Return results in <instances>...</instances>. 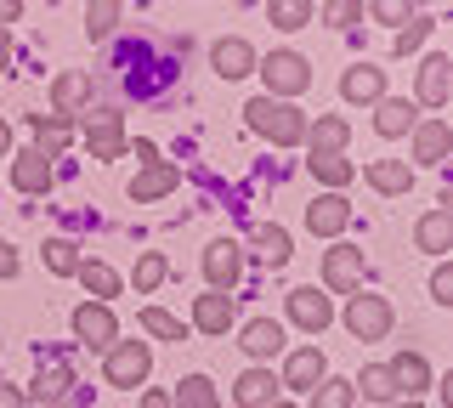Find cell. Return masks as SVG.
<instances>
[{
  "instance_id": "21",
  "label": "cell",
  "mask_w": 453,
  "mask_h": 408,
  "mask_svg": "<svg viewBox=\"0 0 453 408\" xmlns=\"http://www.w3.org/2000/svg\"><path fill=\"white\" fill-rule=\"evenodd\" d=\"M386 369H391V380H396V397H414V403H419V391L431 386V363H425V351H396Z\"/></svg>"
},
{
  "instance_id": "45",
  "label": "cell",
  "mask_w": 453,
  "mask_h": 408,
  "mask_svg": "<svg viewBox=\"0 0 453 408\" xmlns=\"http://www.w3.org/2000/svg\"><path fill=\"white\" fill-rule=\"evenodd\" d=\"M125 153H136V165H153V159H159V148H153L148 136H142V142H131V148H125Z\"/></svg>"
},
{
  "instance_id": "40",
  "label": "cell",
  "mask_w": 453,
  "mask_h": 408,
  "mask_svg": "<svg viewBox=\"0 0 453 408\" xmlns=\"http://www.w3.org/2000/svg\"><path fill=\"white\" fill-rule=\"evenodd\" d=\"M318 18L329 23V29H357L363 23V0H323Z\"/></svg>"
},
{
  "instance_id": "9",
  "label": "cell",
  "mask_w": 453,
  "mask_h": 408,
  "mask_svg": "<svg viewBox=\"0 0 453 408\" xmlns=\"http://www.w3.org/2000/svg\"><path fill=\"white\" fill-rule=\"evenodd\" d=\"M323 374H329V358H323L318 346H295L289 358H283V374H278V386H283V391H311Z\"/></svg>"
},
{
  "instance_id": "33",
  "label": "cell",
  "mask_w": 453,
  "mask_h": 408,
  "mask_svg": "<svg viewBox=\"0 0 453 408\" xmlns=\"http://www.w3.org/2000/svg\"><path fill=\"white\" fill-rule=\"evenodd\" d=\"M119 12H125V0H85V35L108 40L113 29H119Z\"/></svg>"
},
{
  "instance_id": "32",
  "label": "cell",
  "mask_w": 453,
  "mask_h": 408,
  "mask_svg": "<svg viewBox=\"0 0 453 408\" xmlns=\"http://www.w3.org/2000/svg\"><path fill=\"white\" fill-rule=\"evenodd\" d=\"M68 386H74V369H68L63 358L40 363V374H35V397H40V403H57V397H63Z\"/></svg>"
},
{
  "instance_id": "12",
  "label": "cell",
  "mask_w": 453,
  "mask_h": 408,
  "mask_svg": "<svg viewBox=\"0 0 453 408\" xmlns=\"http://www.w3.org/2000/svg\"><path fill=\"white\" fill-rule=\"evenodd\" d=\"M85 108H91V74H85V68H63V74L51 80V114L74 119Z\"/></svg>"
},
{
  "instance_id": "42",
  "label": "cell",
  "mask_w": 453,
  "mask_h": 408,
  "mask_svg": "<svg viewBox=\"0 0 453 408\" xmlns=\"http://www.w3.org/2000/svg\"><path fill=\"white\" fill-rule=\"evenodd\" d=\"M414 12H419V0H374V6H368V18H374V23H391V29H403Z\"/></svg>"
},
{
  "instance_id": "11",
  "label": "cell",
  "mask_w": 453,
  "mask_h": 408,
  "mask_svg": "<svg viewBox=\"0 0 453 408\" xmlns=\"http://www.w3.org/2000/svg\"><path fill=\"white\" fill-rule=\"evenodd\" d=\"M306 227L318 238H340L351 227V199L346 193H318V199L306 204Z\"/></svg>"
},
{
  "instance_id": "47",
  "label": "cell",
  "mask_w": 453,
  "mask_h": 408,
  "mask_svg": "<svg viewBox=\"0 0 453 408\" xmlns=\"http://www.w3.org/2000/svg\"><path fill=\"white\" fill-rule=\"evenodd\" d=\"M142 408H176V403H170V391H142Z\"/></svg>"
},
{
  "instance_id": "10",
  "label": "cell",
  "mask_w": 453,
  "mask_h": 408,
  "mask_svg": "<svg viewBox=\"0 0 453 408\" xmlns=\"http://www.w3.org/2000/svg\"><path fill=\"white\" fill-rule=\"evenodd\" d=\"M448 96H453V63L442 58V51H431V58L419 63L414 103H419V108H448Z\"/></svg>"
},
{
  "instance_id": "35",
  "label": "cell",
  "mask_w": 453,
  "mask_h": 408,
  "mask_svg": "<svg viewBox=\"0 0 453 408\" xmlns=\"http://www.w3.org/2000/svg\"><path fill=\"white\" fill-rule=\"evenodd\" d=\"M311 408H357V391H351V380L323 374L318 386H311Z\"/></svg>"
},
{
  "instance_id": "46",
  "label": "cell",
  "mask_w": 453,
  "mask_h": 408,
  "mask_svg": "<svg viewBox=\"0 0 453 408\" xmlns=\"http://www.w3.org/2000/svg\"><path fill=\"white\" fill-rule=\"evenodd\" d=\"M23 18V0H0V29H6V23H18Z\"/></svg>"
},
{
  "instance_id": "6",
  "label": "cell",
  "mask_w": 453,
  "mask_h": 408,
  "mask_svg": "<svg viewBox=\"0 0 453 408\" xmlns=\"http://www.w3.org/2000/svg\"><path fill=\"white\" fill-rule=\"evenodd\" d=\"M363 278H368V261H363V250H357V244H334V250H323V289H329V295H357V289H363Z\"/></svg>"
},
{
  "instance_id": "3",
  "label": "cell",
  "mask_w": 453,
  "mask_h": 408,
  "mask_svg": "<svg viewBox=\"0 0 453 408\" xmlns=\"http://www.w3.org/2000/svg\"><path fill=\"white\" fill-rule=\"evenodd\" d=\"M148 369H153V346L148 341H113L103 351V380L119 386V391H136L142 380H148Z\"/></svg>"
},
{
  "instance_id": "41",
  "label": "cell",
  "mask_w": 453,
  "mask_h": 408,
  "mask_svg": "<svg viewBox=\"0 0 453 408\" xmlns=\"http://www.w3.org/2000/svg\"><path fill=\"white\" fill-rule=\"evenodd\" d=\"M255 250H261V256L273 261V266H283V261H289V233L266 221V227H255Z\"/></svg>"
},
{
  "instance_id": "2",
  "label": "cell",
  "mask_w": 453,
  "mask_h": 408,
  "mask_svg": "<svg viewBox=\"0 0 453 408\" xmlns=\"http://www.w3.org/2000/svg\"><path fill=\"white\" fill-rule=\"evenodd\" d=\"M255 74L266 80V96H278V103H295L306 86H311V63L301 51H273V58H255Z\"/></svg>"
},
{
  "instance_id": "13",
  "label": "cell",
  "mask_w": 453,
  "mask_h": 408,
  "mask_svg": "<svg viewBox=\"0 0 453 408\" xmlns=\"http://www.w3.org/2000/svg\"><path fill=\"white\" fill-rule=\"evenodd\" d=\"M283 397V386H278V374L266 369V363H255V369H244L233 380V403L238 408H273Z\"/></svg>"
},
{
  "instance_id": "29",
  "label": "cell",
  "mask_w": 453,
  "mask_h": 408,
  "mask_svg": "<svg viewBox=\"0 0 453 408\" xmlns=\"http://www.w3.org/2000/svg\"><path fill=\"white\" fill-rule=\"evenodd\" d=\"M170 403H176V408H221V391H216L210 374H188L176 391H170Z\"/></svg>"
},
{
  "instance_id": "44",
  "label": "cell",
  "mask_w": 453,
  "mask_h": 408,
  "mask_svg": "<svg viewBox=\"0 0 453 408\" xmlns=\"http://www.w3.org/2000/svg\"><path fill=\"white\" fill-rule=\"evenodd\" d=\"M18 266H23V256L12 244H0V278H18Z\"/></svg>"
},
{
  "instance_id": "51",
  "label": "cell",
  "mask_w": 453,
  "mask_h": 408,
  "mask_svg": "<svg viewBox=\"0 0 453 408\" xmlns=\"http://www.w3.org/2000/svg\"><path fill=\"white\" fill-rule=\"evenodd\" d=\"M396 408H419V403H414V397H408V403H396Z\"/></svg>"
},
{
  "instance_id": "43",
  "label": "cell",
  "mask_w": 453,
  "mask_h": 408,
  "mask_svg": "<svg viewBox=\"0 0 453 408\" xmlns=\"http://www.w3.org/2000/svg\"><path fill=\"white\" fill-rule=\"evenodd\" d=\"M431 301L453 306V266H436V273H431Z\"/></svg>"
},
{
  "instance_id": "1",
  "label": "cell",
  "mask_w": 453,
  "mask_h": 408,
  "mask_svg": "<svg viewBox=\"0 0 453 408\" xmlns=\"http://www.w3.org/2000/svg\"><path fill=\"white\" fill-rule=\"evenodd\" d=\"M244 119H250V131L266 136L273 148L306 142V125H311L295 103H278V96H250V103H244Z\"/></svg>"
},
{
  "instance_id": "27",
  "label": "cell",
  "mask_w": 453,
  "mask_h": 408,
  "mask_svg": "<svg viewBox=\"0 0 453 408\" xmlns=\"http://www.w3.org/2000/svg\"><path fill=\"white\" fill-rule=\"evenodd\" d=\"M346 142H351V125L340 114H318L306 125V148L311 153H346Z\"/></svg>"
},
{
  "instance_id": "31",
  "label": "cell",
  "mask_w": 453,
  "mask_h": 408,
  "mask_svg": "<svg viewBox=\"0 0 453 408\" xmlns=\"http://www.w3.org/2000/svg\"><path fill=\"white\" fill-rule=\"evenodd\" d=\"M80 284H85V295H91V301H113V295H119V273H113L108 261H80Z\"/></svg>"
},
{
  "instance_id": "24",
  "label": "cell",
  "mask_w": 453,
  "mask_h": 408,
  "mask_svg": "<svg viewBox=\"0 0 453 408\" xmlns=\"http://www.w3.org/2000/svg\"><path fill=\"white\" fill-rule=\"evenodd\" d=\"M414 244L425 250V256H448L453 250V210H425L419 216V227H414Z\"/></svg>"
},
{
  "instance_id": "48",
  "label": "cell",
  "mask_w": 453,
  "mask_h": 408,
  "mask_svg": "<svg viewBox=\"0 0 453 408\" xmlns=\"http://www.w3.org/2000/svg\"><path fill=\"white\" fill-rule=\"evenodd\" d=\"M0 408H23V391L18 386H0Z\"/></svg>"
},
{
  "instance_id": "49",
  "label": "cell",
  "mask_w": 453,
  "mask_h": 408,
  "mask_svg": "<svg viewBox=\"0 0 453 408\" xmlns=\"http://www.w3.org/2000/svg\"><path fill=\"white\" fill-rule=\"evenodd\" d=\"M6 68H12V35L0 29V74H6Z\"/></svg>"
},
{
  "instance_id": "52",
  "label": "cell",
  "mask_w": 453,
  "mask_h": 408,
  "mask_svg": "<svg viewBox=\"0 0 453 408\" xmlns=\"http://www.w3.org/2000/svg\"><path fill=\"white\" fill-rule=\"evenodd\" d=\"M273 408H295V403H283V397H278V403H273Z\"/></svg>"
},
{
  "instance_id": "8",
  "label": "cell",
  "mask_w": 453,
  "mask_h": 408,
  "mask_svg": "<svg viewBox=\"0 0 453 408\" xmlns=\"http://www.w3.org/2000/svg\"><path fill=\"white\" fill-rule=\"evenodd\" d=\"M238 278H244V250H238L233 238H216V244L204 250V284L221 289V295H233Z\"/></svg>"
},
{
  "instance_id": "25",
  "label": "cell",
  "mask_w": 453,
  "mask_h": 408,
  "mask_svg": "<svg viewBox=\"0 0 453 408\" xmlns=\"http://www.w3.org/2000/svg\"><path fill=\"white\" fill-rule=\"evenodd\" d=\"M408 136H414V159H419V165H442V159H448V148H453L448 119H419Z\"/></svg>"
},
{
  "instance_id": "26",
  "label": "cell",
  "mask_w": 453,
  "mask_h": 408,
  "mask_svg": "<svg viewBox=\"0 0 453 408\" xmlns=\"http://www.w3.org/2000/svg\"><path fill=\"white\" fill-rule=\"evenodd\" d=\"M193 329L198 335H226L233 329V295H221V289L198 295L193 301Z\"/></svg>"
},
{
  "instance_id": "30",
  "label": "cell",
  "mask_w": 453,
  "mask_h": 408,
  "mask_svg": "<svg viewBox=\"0 0 453 408\" xmlns=\"http://www.w3.org/2000/svg\"><path fill=\"white\" fill-rule=\"evenodd\" d=\"M318 18V0H266V23L273 29H306Z\"/></svg>"
},
{
  "instance_id": "19",
  "label": "cell",
  "mask_w": 453,
  "mask_h": 408,
  "mask_svg": "<svg viewBox=\"0 0 453 408\" xmlns=\"http://www.w3.org/2000/svg\"><path fill=\"white\" fill-rule=\"evenodd\" d=\"M340 96H346V103H380V96H386V68L351 63L346 74H340Z\"/></svg>"
},
{
  "instance_id": "16",
  "label": "cell",
  "mask_w": 453,
  "mask_h": 408,
  "mask_svg": "<svg viewBox=\"0 0 453 408\" xmlns=\"http://www.w3.org/2000/svg\"><path fill=\"white\" fill-rule=\"evenodd\" d=\"M210 68H216L221 80H244V74H255V46L238 40V35H226V40L210 46Z\"/></svg>"
},
{
  "instance_id": "38",
  "label": "cell",
  "mask_w": 453,
  "mask_h": 408,
  "mask_svg": "<svg viewBox=\"0 0 453 408\" xmlns=\"http://www.w3.org/2000/svg\"><path fill=\"white\" fill-rule=\"evenodd\" d=\"M431 35H436V18H425V12H414V18H408L403 29H396V40H391V46H396V58H408V51H419V46H425Z\"/></svg>"
},
{
  "instance_id": "34",
  "label": "cell",
  "mask_w": 453,
  "mask_h": 408,
  "mask_svg": "<svg viewBox=\"0 0 453 408\" xmlns=\"http://www.w3.org/2000/svg\"><path fill=\"white\" fill-rule=\"evenodd\" d=\"M136 323L153 335V341H188V323H181L176 312H165V306H142Z\"/></svg>"
},
{
  "instance_id": "18",
  "label": "cell",
  "mask_w": 453,
  "mask_h": 408,
  "mask_svg": "<svg viewBox=\"0 0 453 408\" xmlns=\"http://www.w3.org/2000/svg\"><path fill=\"white\" fill-rule=\"evenodd\" d=\"M176 181H181L176 165H170V159H153V165H142V171H136L131 199L136 204H153V199H165V193H176Z\"/></svg>"
},
{
  "instance_id": "37",
  "label": "cell",
  "mask_w": 453,
  "mask_h": 408,
  "mask_svg": "<svg viewBox=\"0 0 453 408\" xmlns=\"http://www.w3.org/2000/svg\"><path fill=\"white\" fill-rule=\"evenodd\" d=\"M351 391H363L368 403H396V380L386 363H374V369H363V380H351Z\"/></svg>"
},
{
  "instance_id": "36",
  "label": "cell",
  "mask_w": 453,
  "mask_h": 408,
  "mask_svg": "<svg viewBox=\"0 0 453 408\" xmlns=\"http://www.w3.org/2000/svg\"><path fill=\"white\" fill-rule=\"evenodd\" d=\"M170 278V261L159 256V250H142L136 256V273H131V284H136V295H153Z\"/></svg>"
},
{
  "instance_id": "17",
  "label": "cell",
  "mask_w": 453,
  "mask_h": 408,
  "mask_svg": "<svg viewBox=\"0 0 453 408\" xmlns=\"http://www.w3.org/2000/svg\"><path fill=\"white\" fill-rule=\"evenodd\" d=\"M363 181L374 193H386V199H396V193L414 188V165H408V159H368L363 165Z\"/></svg>"
},
{
  "instance_id": "39",
  "label": "cell",
  "mask_w": 453,
  "mask_h": 408,
  "mask_svg": "<svg viewBox=\"0 0 453 408\" xmlns=\"http://www.w3.org/2000/svg\"><path fill=\"white\" fill-rule=\"evenodd\" d=\"M80 244H74V238H46V266H51V273L57 278H74L80 273Z\"/></svg>"
},
{
  "instance_id": "4",
  "label": "cell",
  "mask_w": 453,
  "mask_h": 408,
  "mask_svg": "<svg viewBox=\"0 0 453 408\" xmlns=\"http://www.w3.org/2000/svg\"><path fill=\"white\" fill-rule=\"evenodd\" d=\"M85 148H91V159H125L131 136H125L119 108H85Z\"/></svg>"
},
{
  "instance_id": "7",
  "label": "cell",
  "mask_w": 453,
  "mask_h": 408,
  "mask_svg": "<svg viewBox=\"0 0 453 408\" xmlns=\"http://www.w3.org/2000/svg\"><path fill=\"white\" fill-rule=\"evenodd\" d=\"M74 341L85 351H108L119 341V323H113V306L108 301H80L74 306Z\"/></svg>"
},
{
  "instance_id": "50",
  "label": "cell",
  "mask_w": 453,
  "mask_h": 408,
  "mask_svg": "<svg viewBox=\"0 0 453 408\" xmlns=\"http://www.w3.org/2000/svg\"><path fill=\"white\" fill-rule=\"evenodd\" d=\"M0 159H12V125L0 119Z\"/></svg>"
},
{
  "instance_id": "14",
  "label": "cell",
  "mask_w": 453,
  "mask_h": 408,
  "mask_svg": "<svg viewBox=\"0 0 453 408\" xmlns=\"http://www.w3.org/2000/svg\"><path fill=\"white\" fill-rule=\"evenodd\" d=\"M289 323L306 329V335H323L334 323V301L318 295V289H289Z\"/></svg>"
},
{
  "instance_id": "15",
  "label": "cell",
  "mask_w": 453,
  "mask_h": 408,
  "mask_svg": "<svg viewBox=\"0 0 453 408\" xmlns=\"http://www.w3.org/2000/svg\"><path fill=\"white\" fill-rule=\"evenodd\" d=\"M51 181H57V171H51V159H46L40 148L12 153V188H18V193H35V199H40Z\"/></svg>"
},
{
  "instance_id": "28",
  "label": "cell",
  "mask_w": 453,
  "mask_h": 408,
  "mask_svg": "<svg viewBox=\"0 0 453 408\" xmlns=\"http://www.w3.org/2000/svg\"><path fill=\"white\" fill-rule=\"evenodd\" d=\"M306 171L318 176V181H323L329 193H340V188H346L351 176H357V165H351L346 153H306Z\"/></svg>"
},
{
  "instance_id": "23",
  "label": "cell",
  "mask_w": 453,
  "mask_h": 408,
  "mask_svg": "<svg viewBox=\"0 0 453 408\" xmlns=\"http://www.w3.org/2000/svg\"><path fill=\"white\" fill-rule=\"evenodd\" d=\"M419 125V103H408V96H380L374 103V131L380 136H408Z\"/></svg>"
},
{
  "instance_id": "22",
  "label": "cell",
  "mask_w": 453,
  "mask_h": 408,
  "mask_svg": "<svg viewBox=\"0 0 453 408\" xmlns=\"http://www.w3.org/2000/svg\"><path fill=\"white\" fill-rule=\"evenodd\" d=\"M28 131H35V148L46 159H63V148L74 142V119H63V114H28Z\"/></svg>"
},
{
  "instance_id": "20",
  "label": "cell",
  "mask_w": 453,
  "mask_h": 408,
  "mask_svg": "<svg viewBox=\"0 0 453 408\" xmlns=\"http://www.w3.org/2000/svg\"><path fill=\"white\" fill-rule=\"evenodd\" d=\"M238 346H244L255 363L278 358V351H283V323H278V318H250L244 329H238Z\"/></svg>"
},
{
  "instance_id": "5",
  "label": "cell",
  "mask_w": 453,
  "mask_h": 408,
  "mask_svg": "<svg viewBox=\"0 0 453 408\" xmlns=\"http://www.w3.org/2000/svg\"><path fill=\"white\" fill-rule=\"evenodd\" d=\"M340 318H346V329L357 335V341H386L391 323H396V312H391L386 295H363V289L346 301V312H340Z\"/></svg>"
}]
</instances>
